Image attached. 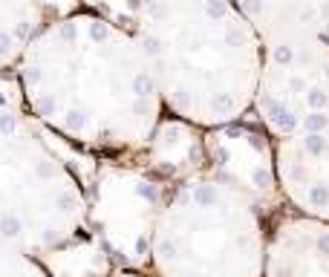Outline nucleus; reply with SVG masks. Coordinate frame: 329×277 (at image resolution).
<instances>
[{"mask_svg":"<svg viewBox=\"0 0 329 277\" xmlns=\"http://www.w3.org/2000/svg\"><path fill=\"white\" fill-rule=\"evenodd\" d=\"M139 12L133 38L176 119L223 130L254 107L263 41L240 6L156 3Z\"/></svg>","mask_w":329,"mask_h":277,"instance_id":"nucleus-1","label":"nucleus"},{"mask_svg":"<svg viewBox=\"0 0 329 277\" xmlns=\"http://www.w3.org/2000/svg\"><path fill=\"white\" fill-rule=\"evenodd\" d=\"M150 251L162 277H263L268 234L243 188L199 176L159 211Z\"/></svg>","mask_w":329,"mask_h":277,"instance_id":"nucleus-2","label":"nucleus"},{"mask_svg":"<svg viewBox=\"0 0 329 277\" xmlns=\"http://www.w3.org/2000/svg\"><path fill=\"white\" fill-rule=\"evenodd\" d=\"M263 41L254 113L266 133L292 139L329 130V6L243 3Z\"/></svg>","mask_w":329,"mask_h":277,"instance_id":"nucleus-3","label":"nucleus"},{"mask_svg":"<svg viewBox=\"0 0 329 277\" xmlns=\"http://www.w3.org/2000/svg\"><path fill=\"white\" fill-rule=\"evenodd\" d=\"M274 173L297 214L329 225V130L277 139Z\"/></svg>","mask_w":329,"mask_h":277,"instance_id":"nucleus-4","label":"nucleus"},{"mask_svg":"<svg viewBox=\"0 0 329 277\" xmlns=\"http://www.w3.org/2000/svg\"><path fill=\"white\" fill-rule=\"evenodd\" d=\"M263 277H329V225L295 216L268 237Z\"/></svg>","mask_w":329,"mask_h":277,"instance_id":"nucleus-5","label":"nucleus"}]
</instances>
